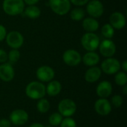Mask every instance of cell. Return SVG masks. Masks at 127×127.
<instances>
[{"label": "cell", "instance_id": "obj_29", "mask_svg": "<svg viewBox=\"0 0 127 127\" xmlns=\"http://www.w3.org/2000/svg\"><path fill=\"white\" fill-rule=\"evenodd\" d=\"M123 103H124L123 97L121 95H114L112 97V99H111V104L112 106H114L115 108L121 107L123 105Z\"/></svg>", "mask_w": 127, "mask_h": 127}, {"label": "cell", "instance_id": "obj_3", "mask_svg": "<svg viewBox=\"0 0 127 127\" xmlns=\"http://www.w3.org/2000/svg\"><path fill=\"white\" fill-rule=\"evenodd\" d=\"M100 38L95 33L87 32L81 38V45L87 51H95L100 45Z\"/></svg>", "mask_w": 127, "mask_h": 127}, {"label": "cell", "instance_id": "obj_36", "mask_svg": "<svg viewBox=\"0 0 127 127\" xmlns=\"http://www.w3.org/2000/svg\"><path fill=\"white\" fill-rule=\"evenodd\" d=\"M29 127H45V126L42 124H39V123H33L31 125H30Z\"/></svg>", "mask_w": 127, "mask_h": 127}, {"label": "cell", "instance_id": "obj_12", "mask_svg": "<svg viewBox=\"0 0 127 127\" xmlns=\"http://www.w3.org/2000/svg\"><path fill=\"white\" fill-rule=\"evenodd\" d=\"M36 78L41 82H50L51 81L54 76V70L48 65H42L36 71Z\"/></svg>", "mask_w": 127, "mask_h": 127}, {"label": "cell", "instance_id": "obj_24", "mask_svg": "<svg viewBox=\"0 0 127 127\" xmlns=\"http://www.w3.org/2000/svg\"><path fill=\"white\" fill-rule=\"evenodd\" d=\"M101 33L106 39H112L115 34V29L110 24H105L101 28Z\"/></svg>", "mask_w": 127, "mask_h": 127}, {"label": "cell", "instance_id": "obj_6", "mask_svg": "<svg viewBox=\"0 0 127 127\" xmlns=\"http://www.w3.org/2000/svg\"><path fill=\"white\" fill-rule=\"evenodd\" d=\"M100 69L106 74H115L121 69V63L115 58L109 57L103 61Z\"/></svg>", "mask_w": 127, "mask_h": 127}, {"label": "cell", "instance_id": "obj_25", "mask_svg": "<svg viewBox=\"0 0 127 127\" xmlns=\"http://www.w3.org/2000/svg\"><path fill=\"white\" fill-rule=\"evenodd\" d=\"M115 82L118 86H124L127 83V74L124 71H118L115 74Z\"/></svg>", "mask_w": 127, "mask_h": 127}, {"label": "cell", "instance_id": "obj_7", "mask_svg": "<svg viewBox=\"0 0 127 127\" xmlns=\"http://www.w3.org/2000/svg\"><path fill=\"white\" fill-rule=\"evenodd\" d=\"M7 45L12 49H19L24 43V37L22 34L16 31H13L6 35Z\"/></svg>", "mask_w": 127, "mask_h": 127}, {"label": "cell", "instance_id": "obj_10", "mask_svg": "<svg viewBox=\"0 0 127 127\" xmlns=\"http://www.w3.org/2000/svg\"><path fill=\"white\" fill-rule=\"evenodd\" d=\"M86 11L92 18H99L104 12L103 4L100 0L89 1L86 6Z\"/></svg>", "mask_w": 127, "mask_h": 127}, {"label": "cell", "instance_id": "obj_19", "mask_svg": "<svg viewBox=\"0 0 127 127\" xmlns=\"http://www.w3.org/2000/svg\"><path fill=\"white\" fill-rule=\"evenodd\" d=\"M62 90V85L58 80H51L48 82L47 86H45L46 94L51 97H55L58 95Z\"/></svg>", "mask_w": 127, "mask_h": 127}, {"label": "cell", "instance_id": "obj_34", "mask_svg": "<svg viewBox=\"0 0 127 127\" xmlns=\"http://www.w3.org/2000/svg\"><path fill=\"white\" fill-rule=\"evenodd\" d=\"M25 4H27L28 5H35L39 0H23Z\"/></svg>", "mask_w": 127, "mask_h": 127}, {"label": "cell", "instance_id": "obj_18", "mask_svg": "<svg viewBox=\"0 0 127 127\" xmlns=\"http://www.w3.org/2000/svg\"><path fill=\"white\" fill-rule=\"evenodd\" d=\"M82 61L87 66H95L100 62V56L95 51H88L83 55Z\"/></svg>", "mask_w": 127, "mask_h": 127}, {"label": "cell", "instance_id": "obj_37", "mask_svg": "<svg viewBox=\"0 0 127 127\" xmlns=\"http://www.w3.org/2000/svg\"><path fill=\"white\" fill-rule=\"evenodd\" d=\"M124 88H123V93H124V95H127V85H125V86H123Z\"/></svg>", "mask_w": 127, "mask_h": 127}, {"label": "cell", "instance_id": "obj_13", "mask_svg": "<svg viewBox=\"0 0 127 127\" xmlns=\"http://www.w3.org/2000/svg\"><path fill=\"white\" fill-rule=\"evenodd\" d=\"M112 104L106 98H100L95 103V110L100 116H107L112 112Z\"/></svg>", "mask_w": 127, "mask_h": 127}, {"label": "cell", "instance_id": "obj_4", "mask_svg": "<svg viewBox=\"0 0 127 127\" xmlns=\"http://www.w3.org/2000/svg\"><path fill=\"white\" fill-rule=\"evenodd\" d=\"M59 113L65 118H69L74 115L77 111V105L75 102L69 98L63 99L58 104Z\"/></svg>", "mask_w": 127, "mask_h": 127}, {"label": "cell", "instance_id": "obj_28", "mask_svg": "<svg viewBox=\"0 0 127 127\" xmlns=\"http://www.w3.org/2000/svg\"><path fill=\"white\" fill-rule=\"evenodd\" d=\"M60 126V127H77V123L75 120L69 117V118H65V119H63Z\"/></svg>", "mask_w": 127, "mask_h": 127}, {"label": "cell", "instance_id": "obj_9", "mask_svg": "<svg viewBox=\"0 0 127 127\" xmlns=\"http://www.w3.org/2000/svg\"><path fill=\"white\" fill-rule=\"evenodd\" d=\"M63 60L64 63L69 66H77L81 63L82 57L77 51L68 49L63 53Z\"/></svg>", "mask_w": 127, "mask_h": 127}, {"label": "cell", "instance_id": "obj_31", "mask_svg": "<svg viewBox=\"0 0 127 127\" xmlns=\"http://www.w3.org/2000/svg\"><path fill=\"white\" fill-rule=\"evenodd\" d=\"M71 3L76 6H83L88 3L89 0H69Z\"/></svg>", "mask_w": 127, "mask_h": 127}, {"label": "cell", "instance_id": "obj_14", "mask_svg": "<svg viewBox=\"0 0 127 127\" xmlns=\"http://www.w3.org/2000/svg\"><path fill=\"white\" fill-rule=\"evenodd\" d=\"M15 71L13 65L9 63H4L0 65V79L4 82H10L14 78Z\"/></svg>", "mask_w": 127, "mask_h": 127}, {"label": "cell", "instance_id": "obj_17", "mask_svg": "<svg viewBox=\"0 0 127 127\" xmlns=\"http://www.w3.org/2000/svg\"><path fill=\"white\" fill-rule=\"evenodd\" d=\"M102 71L99 67L92 66L89 68L85 73V80L86 82L93 83L97 82L101 77Z\"/></svg>", "mask_w": 127, "mask_h": 127}, {"label": "cell", "instance_id": "obj_30", "mask_svg": "<svg viewBox=\"0 0 127 127\" xmlns=\"http://www.w3.org/2000/svg\"><path fill=\"white\" fill-rule=\"evenodd\" d=\"M7 60H8V57L7 52L4 50L0 48V63H6Z\"/></svg>", "mask_w": 127, "mask_h": 127}, {"label": "cell", "instance_id": "obj_5", "mask_svg": "<svg viewBox=\"0 0 127 127\" xmlns=\"http://www.w3.org/2000/svg\"><path fill=\"white\" fill-rule=\"evenodd\" d=\"M49 6L54 13L64 16L69 12L71 2L69 0H49Z\"/></svg>", "mask_w": 127, "mask_h": 127}, {"label": "cell", "instance_id": "obj_15", "mask_svg": "<svg viewBox=\"0 0 127 127\" xmlns=\"http://www.w3.org/2000/svg\"><path fill=\"white\" fill-rule=\"evenodd\" d=\"M110 25L114 28V29L121 30L124 28L126 25V17L121 12H114L111 14L109 18Z\"/></svg>", "mask_w": 127, "mask_h": 127}, {"label": "cell", "instance_id": "obj_38", "mask_svg": "<svg viewBox=\"0 0 127 127\" xmlns=\"http://www.w3.org/2000/svg\"><path fill=\"white\" fill-rule=\"evenodd\" d=\"M51 127V126H47V127Z\"/></svg>", "mask_w": 127, "mask_h": 127}, {"label": "cell", "instance_id": "obj_22", "mask_svg": "<svg viewBox=\"0 0 127 127\" xmlns=\"http://www.w3.org/2000/svg\"><path fill=\"white\" fill-rule=\"evenodd\" d=\"M50 102L45 98H41L38 100L36 103V109L40 113H46L50 109Z\"/></svg>", "mask_w": 127, "mask_h": 127}, {"label": "cell", "instance_id": "obj_2", "mask_svg": "<svg viewBox=\"0 0 127 127\" xmlns=\"http://www.w3.org/2000/svg\"><path fill=\"white\" fill-rule=\"evenodd\" d=\"M2 8L6 14L17 16L24 12L25 2L23 0H4Z\"/></svg>", "mask_w": 127, "mask_h": 127}, {"label": "cell", "instance_id": "obj_33", "mask_svg": "<svg viewBox=\"0 0 127 127\" xmlns=\"http://www.w3.org/2000/svg\"><path fill=\"white\" fill-rule=\"evenodd\" d=\"M11 123L9 120L6 118H2L0 120V127H10Z\"/></svg>", "mask_w": 127, "mask_h": 127}, {"label": "cell", "instance_id": "obj_26", "mask_svg": "<svg viewBox=\"0 0 127 127\" xmlns=\"http://www.w3.org/2000/svg\"><path fill=\"white\" fill-rule=\"evenodd\" d=\"M63 119V116L59 112H54L51 114L48 118V123L54 127L59 126L61 124Z\"/></svg>", "mask_w": 127, "mask_h": 127}, {"label": "cell", "instance_id": "obj_20", "mask_svg": "<svg viewBox=\"0 0 127 127\" xmlns=\"http://www.w3.org/2000/svg\"><path fill=\"white\" fill-rule=\"evenodd\" d=\"M83 28L86 32L94 33L97 31L99 28V22L95 18L88 17L83 19Z\"/></svg>", "mask_w": 127, "mask_h": 127}, {"label": "cell", "instance_id": "obj_11", "mask_svg": "<svg viewBox=\"0 0 127 127\" xmlns=\"http://www.w3.org/2000/svg\"><path fill=\"white\" fill-rule=\"evenodd\" d=\"M99 49L100 54L106 57H112L116 52V45L111 39H106L100 42Z\"/></svg>", "mask_w": 127, "mask_h": 127}, {"label": "cell", "instance_id": "obj_35", "mask_svg": "<svg viewBox=\"0 0 127 127\" xmlns=\"http://www.w3.org/2000/svg\"><path fill=\"white\" fill-rule=\"evenodd\" d=\"M121 68L123 69V71L126 72L127 71V60H124L121 64Z\"/></svg>", "mask_w": 127, "mask_h": 127}, {"label": "cell", "instance_id": "obj_1", "mask_svg": "<svg viewBox=\"0 0 127 127\" xmlns=\"http://www.w3.org/2000/svg\"><path fill=\"white\" fill-rule=\"evenodd\" d=\"M25 94L28 97L32 100H39L46 95L45 86L39 81L29 83L25 88Z\"/></svg>", "mask_w": 127, "mask_h": 127}, {"label": "cell", "instance_id": "obj_23", "mask_svg": "<svg viewBox=\"0 0 127 127\" xmlns=\"http://www.w3.org/2000/svg\"><path fill=\"white\" fill-rule=\"evenodd\" d=\"M71 19L74 21L83 20L85 17V10L81 7H76L71 11Z\"/></svg>", "mask_w": 127, "mask_h": 127}, {"label": "cell", "instance_id": "obj_21", "mask_svg": "<svg viewBox=\"0 0 127 127\" xmlns=\"http://www.w3.org/2000/svg\"><path fill=\"white\" fill-rule=\"evenodd\" d=\"M24 13L27 17L31 19H35L39 17L41 14L40 9L35 5H28L24 10Z\"/></svg>", "mask_w": 127, "mask_h": 127}, {"label": "cell", "instance_id": "obj_27", "mask_svg": "<svg viewBox=\"0 0 127 127\" xmlns=\"http://www.w3.org/2000/svg\"><path fill=\"white\" fill-rule=\"evenodd\" d=\"M7 57H8L7 60H9V63L12 65L13 63H16L19 60L20 52L19 51L18 49H12L7 54Z\"/></svg>", "mask_w": 127, "mask_h": 127}, {"label": "cell", "instance_id": "obj_8", "mask_svg": "<svg viewBox=\"0 0 127 127\" xmlns=\"http://www.w3.org/2000/svg\"><path fill=\"white\" fill-rule=\"evenodd\" d=\"M29 116L24 109H18L11 112L9 116V121L11 124L16 126H22L26 124L28 121Z\"/></svg>", "mask_w": 127, "mask_h": 127}, {"label": "cell", "instance_id": "obj_16", "mask_svg": "<svg viewBox=\"0 0 127 127\" xmlns=\"http://www.w3.org/2000/svg\"><path fill=\"white\" fill-rule=\"evenodd\" d=\"M112 93V85L107 80L100 82L96 88V94L100 98H107Z\"/></svg>", "mask_w": 127, "mask_h": 127}, {"label": "cell", "instance_id": "obj_32", "mask_svg": "<svg viewBox=\"0 0 127 127\" xmlns=\"http://www.w3.org/2000/svg\"><path fill=\"white\" fill-rule=\"evenodd\" d=\"M6 35H7L6 28L2 25H0V42H1L5 39Z\"/></svg>", "mask_w": 127, "mask_h": 127}]
</instances>
